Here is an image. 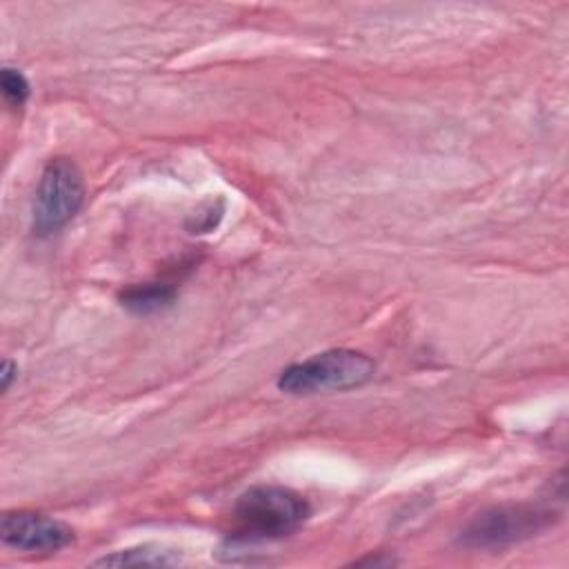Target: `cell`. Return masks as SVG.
<instances>
[{"label": "cell", "instance_id": "6da1fadb", "mask_svg": "<svg viewBox=\"0 0 569 569\" xmlns=\"http://www.w3.org/2000/svg\"><path fill=\"white\" fill-rule=\"evenodd\" d=\"M311 507L298 491L280 485H256L242 491L233 505L236 542L278 540L298 531Z\"/></svg>", "mask_w": 569, "mask_h": 569}, {"label": "cell", "instance_id": "7a4b0ae2", "mask_svg": "<svg viewBox=\"0 0 569 569\" xmlns=\"http://www.w3.org/2000/svg\"><path fill=\"white\" fill-rule=\"evenodd\" d=\"M376 373V362L356 349H327L284 367L276 380L289 396H313L347 391L367 385Z\"/></svg>", "mask_w": 569, "mask_h": 569}, {"label": "cell", "instance_id": "3957f363", "mask_svg": "<svg viewBox=\"0 0 569 569\" xmlns=\"http://www.w3.org/2000/svg\"><path fill=\"white\" fill-rule=\"evenodd\" d=\"M558 520L553 507L496 505L476 513L460 531V542L473 549H500L538 536Z\"/></svg>", "mask_w": 569, "mask_h": 569}, {"label": "cell", "instance_id": "277c9868", "mask_svg": "<svg viewBox=\"0 0 569 569\" xmlns=\"http://www.w3.org/2000/svg\"><path fill=\"white\" fill-rule=\"evenodd\" d=\"M84 178L69 158H51L40 173L33 200V233H58L84 202Z\"/></svg>", "mask_w": 569, "mask_h": 569}, {"label": "cell", "instance_id": "5b68a950", "mask_svg": "<svg viewBox=\"0 0 569 569\" xmlns=\"http://www.w3.org/2000/svg\"><path fill=\"white\" fill-rule=\"evenodd\" d=\"M0 538L7 547L24 553H58L73 545V529L40 511H4Z\"/></svg>", "mask_w": 569, "mask_h": 569}, {"label": "cell", "instance_id": "8992f818", "mask_svg": "<svg viewBox=\"0 0 569 569\" xmlns=\"http://www.w3.org/2000/svg\"><path fill=\"white\" fill-rule=\"evenodd\" d=\"M178 298V289L171 282L153 280V282H140L131 284L120 293V305L136 313V316H151L158 311L169 309Z\"/></svg>", "mask_w": 569, "mask_h": 569}, {"label": "cell", "instance_id": "52a82bcc", "mask_svg": "<svg viewBox=\"0 0 569 569\" xmlns=\"http://www.w3.org/2000/svg\"><path fill=\"white\" fill-rule=\"evenodd\" d=\"M180 562H182V558L178 551L156 547V545L131 547V549L113 551L109 556L93 560L96 567H173Z\"/></svg>", "mask_w": 569, "mask_h": 569}, {"label": "cell", "instance_id": "ba28073f", "mask_svg": "<svg viewBox=\"0 0 569 569\" xmlns=\"http://www.w3.org/2000/svg\"><path fill=\"white\" fill-rule=\"evenodd\" d=\"M0 89H2V96H4L7 104L13 107V109L22 107L31 96V84H29L27 76L20 69H13V67L2 69Z\"/></svg>", "mask_w": 569, "mask_h": 569}, {"label": "cell", "instance_id": "9c48e42d", "mask_svg": "<svg viewBox=\"0 0 569 569\" xmlns=\"http://www.w3.org/2000/svg\"><path fill=\"white\" fill-rule=\"evenodd\" d=\"M0 378H2V389L9 391L13 380L18 378V365L13 360H2V367H0Z\"/></svg>", "mask_w": 569, "mask_h": 569}]
</instances>
